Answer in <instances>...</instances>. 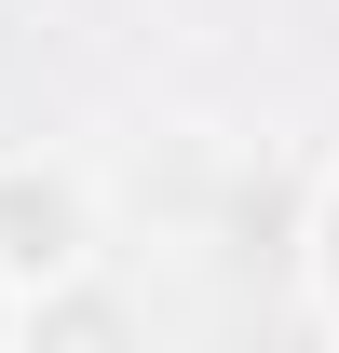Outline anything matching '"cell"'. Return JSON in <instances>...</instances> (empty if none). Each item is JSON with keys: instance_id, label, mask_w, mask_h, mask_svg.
<instances>
[{"instance_id": "obj_1", "label": "cell", "mask_w": 339, "mask_h": 353, "mask_svg": "<svg viewBox=\"0 0 339 353\" xmlns=\"http://www.w3.org/2000/svg\"><path fill=\"white\" fill-rule=\"evenodd\" d=\"M82 259H95V190L68 163H0V299H28Z\"/></svg>"}, {"instance_id": "obj_2", "label": "cell", "mask_w": 339, "mask_h": 353, "mask_svg": "<svg viewBox=\"0 0 339 353\" xmlns=\"http://www.w3.org/2000/svg\"><path fill=\"white\" fill-rule=\"evenodd\" d=\"M0 340H136V312L95 299L82 272H54V285H28V299H14V326H0Z\"/></svg>"}, {"instance_id": "obj_3", "label": "cell", "mask_w": 339, "mask_h": 353, "mask_svg": "<svg viewBox=\"0 0 339 353\" xmlns=\"http://www.w3.org/2000/svg\"><path fill=\"white\" fill-rule=\"evenodd\" d=\"M312 272H326V326H339V204H326V231H312Z\"/></svg>"}]
</instances>
